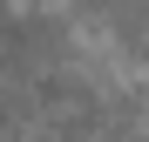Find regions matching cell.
Masks as SVG:
<instances>
[{
  "mask_svg": "<svg viewBox=\"0 0 149 142\" xmlns=\"http://www.w3.org/2000/svg\"><path fill=\"white\" fill-rule=\"evenodd\" d=\"M115 34L136 54H149V0H115Z\"/></svg>",
  "mask_w": 149,
  "mask_h": 142,
  "instance_id": "2",
  "label": "cell"
},
{
  "mask_svg": "<svg viewBox=\"0 0 149 142\" xmlns=\"http://www.w3.org/2000/svg\"><path fill=\"white\" fill-rule=\"evenodd\" d=\"M61 61H68V34L54 14H7L0 20V75L7 81L34 88L47 75H61Z\"/></svg>",
  "mask_w": 149,
  "mask_h": 142,
  "instance_id": "1",
  "label": "cell"
}]
</instances>
